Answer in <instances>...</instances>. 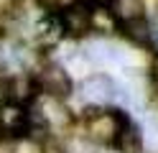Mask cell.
Returning <instances> with one entry per match:
<instances>
[{
  "mask_svg": "<svg viewBox=\"0 0 158 153\" xmlns=\"http://www.w3.org/2000/svg\"><path fill=\"white\" fill-rule=\"evenodd\" d=\"M82 135L92 146H115L120 133L127 128V112L117 107H89L87 105L82 112Z\"/></svg>",
  "mask_w": 158,
  "mask_h": 153,
  "instance_id": "obj_1",
  "label": "cell"
},
{
  "mask_svg": "<svg viewBox=\"0 0 158 153\" xmlns=\"http://www.w3.org/2000/svg\"><path fill=\"white\" fill-rule=\"evenodd\" d=\"M89 33H97L102 38L120 33V20H117V15L112 13L110 3L92 5V10H89Z\"/></svg>",
  "mask_w": 158,
  "mask_h": 153,
  "instance_id": "obj_7",
  "label": "cell"
},
{
  "mask_svg": "<svg viewBox=\"0 0 158 153\" xmlns=\"http://www.w3.org/2000/svg\"><path fill=\"white\" fill-rule=\"evenodd\" d=\"M120 33L135 46H153V26L148 18H135L120 23Z\"/></svg>",
  "mask_w": 158,
  "mask_h": 153,
  "instance_id": "obj_9",
  "label": "cell"
},
{
  "mask_svg": "<svg viewBox=\"0 0 158 153\" xmlns=\"http://www.w3.org/2000/svg\"><path fill=\"white\" fill-rule=\"evenodd\" d=\"M44 3H46V0H44Z\"/></svg>",
  "mask_w": 158,
  "mask_h": 153,
  "instance_id": "obj_14",
  "label": "cell"
},
{
  "mask_svg": "<svg viewBox=\"0 0 158 153\" xmlns=\"http://www.w3.org/2000/svg\"><path fill=\"white\" fill-rule=\"evenodd\" d=\"M110 8H112V13L117 15L120 23L135 20V18H148L145 0H110Z\"/></svg>",
  "mask_w": 158,
  "mask_h": 153,
  "instance_id": "obj_11",
  "label": "cell"
},
{
  "mask_svg": "<svg viewBox=\"0 0 158 153\" xmlns=\"http://www.w3.org/2000/svg\"><path fill=\"white\" fill-rule=\"evenodd\" d=\"M115 148L120 151V153H143V148H145V138H143L140 128H138L133 120L127 122V128L120 133V138H117Z\"/></svg>",
  "mask_w": 158,
  "mask_h": 153,
  "instance_id": "obj_10",
  "label": "cell"
},
{
  "mask_svg": "<svg viewBox=\"0 0 158 153\" xmlns=\"http://www.w3.org/2000/svg\"><path fill=\"white\" fill-rule=\"evenodd\" d=\"M151 82H153V87L158 89V54L153 56V64H151Z\"/></svg>",
  "mask_w": 158,
  "mask_h": 153,
  "instance_id": "obj_12",
  "label": "cell"
},
{
  "mask_svg": "<svg viewBox=\"0 0 158 153\" xmlns=\"http://www.w3.org/2000/svg\"><path fill=\"white\" fill-rule=\"evenodd\" d=\"M5 100L23 102V105H31L38 100V89L31 71H18V74L5 77Z\"/></svg>",
  "mask_w": 158,
  "mask_h": 153,
  "instance_id": "obj_6",
  "label": "cell"
},
{
  "mask_svg": "<svg viewBox=\"0 0 158 153\" xmlns=\"http://www.w3.org/2000/svg\"><path fill=\"white\" fill-rule=\"evenodd\" d=\"M33 36L41 46H56L59 41L64 38L61 33V26H59V18H56V10H48L44 8V13L36 18L33 23Z\"/></svg>",
  "mask_w": 158,
  "mask_h": 153,
  "instance_id": "obj_8",
  "label": "cell"
},
{
  "mask_svg": "<svg viewBox=\"0 0 158 153\" xmlns=\"http://www.w3.org/2000/svg\"><path fill=\"white\" fill-rule=\"evenodd\" d=\"M79 97L89 107H110L115 100H120V87L110 74L94 71L79 82Z\"/></svg>",
  "mask_w": 158,
  "mask_h": 153,
  "instance_id": "obj_3",
  "label": "cell"
},
{
  "mask_svg": "<svg viewBox=\"0 0 158 153\" xmlns=\"http://www.w3.org/2000/svg\"><path fill=\"white\" fill-rule=\"evenodd\" d=\"M28 107L23 102L3 100L0 102V138L3 140H21L28 130Z\"/></svg>",
  "mask_w": 158,
  "mask_h": 153,
  "instance_id": "obj_5",
  "label": "cell"
},
{
  "mask_svg": "<svg viewBox=\"0 0 158 153\" xmlns=\"http://www.w3.org/2000/svg\"><path fill=\"white\" fill-rule=\"evenodd\" d=\"M153 46H158V31L153 28Z\"/></svg>",
  "mask_w": 158,
  "mask_h": 153,
  "instance_id": "obj_13",
  "label": "cell"
},
{
  "mask_svg": "<svg viewBox=\"0 0 158 153\" xmlns=\"http://www.w3.org/2000/svg\"><path fill=\"white\" fill-rule=\"evenodd\" d=\"M33 82H36V89H38V97H48V100H59L64 102L74 95V79L72 74L66 71V66L61 61H54V59H46L36 66Z\"/></svg>",
  "mask_w": 158,
  "mask_h": 153,
  "instance_id": "obj_2",
  "label": "cell"
},
{
  "mask_svg": "<svg viewBox=\"0 0 158 153\" xmlns=\"http://www.w3.org/2000/svg\"><path fill=\"white\" fill-rule=\"evenodd\" d=\"M89 10H92V5L87 0H72L61 10H56V18H59L64 38L79 41V38L89 36Z\"/></svg>",
  "mask_w": 158,
  "mask_h": 153,
  "instance_id": "obj_4",
  "label": "cell"
}]
</instances>
